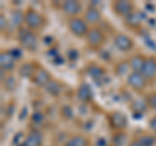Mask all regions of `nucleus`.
I'll list each match as a JSON object with an SVG mask.
<instances>
[{
  "label": "nucleus",
  "mask_w": 156,
  "mask_h": 146,
  "mask_svg": "<svg viewBox=\"0 0 156 146\" xmlns=\"http://www.w3.org/2000/svg\"><path fill=\"white\" fill-rule=\"evenodd\" d=\"M115 71H116V73H117V76H124V75L128 76L129 73L131 72L128 61H121V63H119V64L116 65Z\"/></svg>",
  "instance_id": "obj_27"
},
{
  "label": "nucleus",
  "mask_w": 156,
  "mask_h": 146,
  "mask_svg": "<svg viewBox=\"0 0 156 146\" xmlns=\"http://www.w3.org/2000/svg\"><path fill=\"white\" fill-rule=\"evenodd\" d=\"M60 9H61V12L69 18L80 17V13L82 12V3L77 2V0H66V2L61 3Z\"/></svg>",
  "instance_id": "obj_10"
},
{
  "label": "nucleus",
  "mask_w": 156,
  "mask_h": 146,
  "mask_svg": "<svg viewBox=\"0 0 156 146\" xmlns=\"http://www.w3.org/2000/svg\"><path fill=\"white\" fill-rule=\"evenodd\" d=\"M144 61H146V56L140 55V53H134V55H131L130 59L128 60L130 71L136 72V73H142V69L144 67Z\"/></svg>",
  "instance_id": "obj_17"
},
{
  "label": "nucleus",
  "mask_w": 156,
  "mask_h": 146,
  "mask_svg": "<svg viewBox=\"0 0 156 146\" xmlns=\"http://www.w3.org/2000/svg\"><path fill=\"white\" fill-rule=\"evenodd\" d=\"M68 29L72 33V35H74L76 38H86L90 30V25L83 20V17L80 16L68 18Z\"/></svg>",
  "instance_id": "obj_4"
},
{
  "label": "nucleus",
  "mask_w": 156,
  "mask_h": 146,
  "mask_svg": "<svg viewBox=\"0 0 156 146\" xmlns=\"http://www.w3.org/2000/svg\"><path fill=\"white\" fill-rule=\"evenodd\" d=\"M125 141V133L124 132H116L113 138H112V146H122Z\"/></svg>",
  "instance_id": "obj_28"
},
{
  "label": "nucleus",
  "mask_w": 156,
  "mask_h": 146,
  "mask_svg": "<svg viewBox=\"0 0 156 146\" xmlns=\"http://www.w3.org/2000/svg\"><path fill=\"white\" fill-rule=\"evenodd\" d=\"M142 146H155L156 145V134L154 133H143L136 137Z\"/></svg>",
  "instance_id": "obj_24"
},
{
  "label": "nucleus",
  "mask_w": 156,
  "mask_h": 146,
  "mask_svg": "<svg viewBox=\"0 0 156 146\" xmlns=\"http://www.w3.org/2000/svg\"><path fill=\"white\" fill-rule=\"evenodd\" d=\"M46 17L34 8H27L25 11V18H23V26L30 29L33 31H41L46 26Z\"/></svg>",
  "instance_id": "obj_2"
},
{
  "label": "nucleus",
  "mask_w": 156,
  "mask_h": 146,
  "mask_svg": "<svg viewBox=\"0 0 156 146\" xmlns=\"http://www.w3.org/2000/svg\"><path fill=\"white\" fill-rule=\"evenodd\" d=\"M76 97H77V99L80 100L81 103H90V102L92 100V98H94L91 86L87 84V82H81L80 86L77 87Z\"/></svg>",
  "instance_id": "obj_15"
},
{
  "label": "nucleus",
  "mask_w": 156,
  "mask_h": 146,
  "mask_svg": "<svg viewBox=\"0 0 156 146\" xmlns=\"http://www.w3.org/2000/svg\"><path fill=\"white\" fill-rule=\"evenodd\" d=\"M112 11L117 17L125 20L135 11V5L133 2H128V0H116L112 3Z\"/></svg>",
  "instance_id": "obj_5"
},
{
  "label": "nucleus",
  "mask_w": 156,
  "mask_h": 146,
  "mask_svg": "<svg viewBox=\"0 0 156 146\" xmlns=\"http://www.w3.org/2000/svg\"><path fill=\"white\" fill-rule=\"evenodd\" d=\"M8 26H9V20L5 17L4 13H0V30H2V33H5L8 30Z\"/></svg>",
  "instance_id": "obj_29"
},
{
  "label": "nucleus",
  "mask_w": 156,
  "mask_h": 146,
  "mask_svg": "<svg viewBox=\"0 0 156 146\" xmlns=\"http://www.w3.org/2000/svg\"><path fill=\"white\" fill-rule=\"evenodd\" d=\"M124 21H125L126 27H129V29H136V27L140 26V24H142V21H143L142 13L135 9V11L131 13L128 18H125Z\"/></svg>",
  "instance_id": "obj_19"
},
{
  "label": "nucleus",
  "mask_w": 156,
  "mask_h": 146,
  "mask_svg": "<svg viewBox=\"0 0 156 146\" xmlns=\"http://www.w3.org/2000/svg\"><path fill=\"white\" fill-rule=\"evenodd\" d=\"M148 128L151 130V133L156 134V115L152 116V118L150 119V121H148Z\"/></svg>",
  "instance_id": "obj_31"
},
{
  "label": "nucleus",
  "mask_w": 156,
  "mask_h": 146,
  "mask_svg": "<svg viewBox=\"0 0 156 146\" xmlns=\"http://www.w3.org/2000/svg\"><path fill=\"white\" fill-rule=\"evenodd\" d=\"M44 90H46L50 95H52V97H58V95L61 94V91H62V85H61L58 81L52 80L50 84H48V86L46 87Z\"/></svg>",
  "instance_id": "obj_23"
},
{
  "label": "nucleus",
  "mask_w": 156,
  "mask_h": 146,
  "mask_svg": "<svg viewBox=\"0 0 156 146\" xmlns=\"http://www.w3.org/2000/svg\"><path fill=\"white\" fill-rule=\"evenodd\" d=\"M148 110V104H147V100L146 99H136L131 103V111L134 114H139V115H143L146 111Z\"/></svg>",
  "instance_id": "obj_22"
},
{
  "label": "nucleus",
  "mask_w": 156,
  "mask_h": 146,
  "mask_svg": "<svg viewBox=\"0 0 156 146\" xmlns=\"http://www.w3.org/2000/svg\"><path fill=\"white\" fill-rule=\"evenodd\" d=\"M52 75L50 71H47L46 68H43L42 65H39L38 71L35 72V75H34V77L30 80L34 86L37 87H42V89H46V87L48 86V84L52 81Z\"/></svg>",
  "instance_id": "obj_9"
},
{
  "label": "nucleus",
  "mask_w": 156,
  "mask_h": 146,
  "mask_svg": "<svg viewBox=\"0 0 156 146\" xmlns=\"http://www.w3.org/2000/svg\"><path fill=\"white\" fill-rule=\"evenodd\" d=\"M146 100H147V104H148V108L156 111V91H154V93H151L147 98H146Z\"/></svg>",
  "instance_id": "obj_30"
},
{
  "label": "nucleus",
  "mask_w": 156,
  "mask_h": 146,
  "mask_svg": "<svg viewBox=\"0 0 156 146\" xmlns=\"http://www.w3.org/2000/svg\"><path fill=\"white\" fill-rule=\"evenodd\" d=\"M86 71H87V75H89L91 78H94V80H99L100 77H103L105 75V71L100 65H96V64L89 65L86 68Z\"/></svg>",
  "instance_id": "obj_21"
},
{
  "label": "nucleus",
  "mask_w": 156,
  "mask_h": 146,
  "mask_svg": "<svg viewBox=\"0 0 156 146\" xmlns=\"http://www.w3.org/2000/svg\"><path fill=\"white\" fill-rule=\"evenodd\" d=\"M62 146H90V140L83 134H74L68 138Z\"/></svg>",
  "instance_id": "obj_18"
},
{
  "label": "nucleus",
  "mask_w": 156,
  "mask_h": 146,
  "mask_svg": "<svg viewBox=\"0 0 156 146\" xmlns=\"http://www.w3.org/2000/svg\"><path fill=\"white\" fill-rule=\"evenodd\" d=\"M142 75L148 82L156 80V57L155 56H146Z\"/></svg>",
  "instance_id": "obj_14"
},
{
  "label": "nucleus",
  "mask_w": 156,
  "mask_h": 146,
  "mask_svg": "<svg viewBox=\"0 0 156 146\" xmlns=\"http://www.w3.org/2000/svg\"><path fill=\"white\" fill-rule=\"evenodd\" d=\"M2 84H3L4 89H5L7 91H13V90L17 87V81H16V78H14L13 76H11V75H8V76L5 77V80L2 81Z\"/></svg>",
  "instance_id": "obj_26"
},
{
  "label": "nucleus",
  "mask_w": 156,
  "mask_h": 146,
  "mask_svg": "<svg viewBox=\"0 0 156 146\" xmlns=\"http://www.w3.org/2000/svg\"><path fill=\"white\" fill-rule=\"evenodd\" d=\"M82 17L90 25V27H92V26H98V24H100L101 18H103V14H101V11L99 9V7L89 5L86 11L83 12V16Z\"/></svg>",
  "instance_id": "obj_13"
},
{
  "label": "nucleus",
  "mask_w": 156,
  "mask_h": 146,
  "mask_svg": "<svg viewBox=\"0 0 156 146\" xmlns=\"http://www.w3.org/2000/svg\"><path fill=\"white\" fill-rule=\"evenodd\" d=\"M113 45L121 52H130L134 48V41L125 33H117L113 37Z\"/></svg>",
  "instance_id": "obj_8"
},
{
  "label": "nucleus",
  "mask_w": 156,
  "mask_h": 146,
  "mask_svg": "<svg viewBox=\"0 0 156 146\" xmlns=\"http://www.w3.org/2000/svg\"><path fill=\"white\" fill-rule=\"evenodd\" d=\"M9 52L12 53V55L16 57V59L18 60V59H21L22 57V51L21 50H16V48H11V50H9Z\"/></svg>",
  "instance_id": "obj_32"
},
{
  "label": "nucleus",
  "mask_w": 156,
  "mask_h": 146,
  "mask_svg": "<svg viewBox=\"0 0 156 146\" xmlns=\"http://www.w3.org/2000/svg\"><path fill=\"white\" fill-rule=\"evenodd\" d=\"M17 42L22 50L29 52H35L39 47L38 33L30 30L26 26H22L17 30Z\"/></svg>",
  "instance_id": "obj_1"
},
{
  "label": "nucleus",
  "mask_w": 156,
  "mask_h": 146,
  "mask_svg": "<svg viewBox=\"0 0 156 146\" xmlns=\"http://www.w3.org/2000/svg\"><path fill=\"white\" fill-rule=\"evenodd\" d=\"M126 84L129 85L131 90L136 91V93H142V91L147 87L148 81L144 78V76L142 73H136V72H130L126 76Z\"/></svg>",
  "instance_id": "obj_7"
},
{
  "label": "nucleus",
  "mask_w": 156,
  "mask_h": 146,
  "mask_svg": "<svg viewBox=\"0 0 156 146\" xmlns=\"http://www.w3.org/2000/svg\"><path fill=\"white\" fill-rule=\"evenodd\" d=\"M17 59L14 57L9 50H3L0 52V69H3L4 72H13L16 68H18L17 65Z\"/></svg>",
  "instance_id": "obj_12"
},
{
  "label": "nucleus",
  "mask_w": 156,
  "mask_h": 146,
  "mask_svg": "<svg viewBox=\"0 0 156 146\" xmlns=\"http://www.w3.org/2000/svg\"><path fill=\"white\" fill-rule=\"evenodd\" d=\"M128 146H142V145H140L139 140L135 137V138H133V140L130 141V142H129V145H128Z\"/></svg>",
  "instance_id": "obj_33"
},
{
  "label": "nucleus",
  "mask_w": 156,
  "mask_h": 146,
  "mask_svg": "<svg viewBox=\"0 0 156 146\" xmlns=\"http://www.w3.org/2000/svg\"><path fill=\"white\" fill-rule=\"evenodd\" d=\"M23 18H25V12L22 11H13L11 14V20L9 22L13 25V27H16L17 30L23 26Z\"/></svg>",
  "instance_id": "obj_20"
},
{
  "label": "nucleus",
  "mask_w": 156,
  "mask_h": 146,
  "mask_svg": "<svg viewBox=\"0 0 156 146\" xmlns=\"http://www.w3.org/2000/svg\"><path fill=\"white\" fill-rule=\"evenodd\" d=\"M44 120H46V116H44V114H43V112H41V111H37V112H34L31 115V124L34 125L33 128L39 129V126L44 123Z\"/></svg>",
  "instance_id": "obj_25"
},
{
  "label": "nucleus",
  "mask_w": 156,
  "mask_h": 146,
  "mask_svg": "<svg viewBox=\"0 0 156 146\" xmlns=\"http://www.w3.org/2000/svg\"><path fill=\"white\" fill-rule=\"evenodd\" d=\"M85 39H86L87 46H89L91 50L98 51V50H100L105 43V33L103 29L99 26H92V27H90V30L87 33Z\"/></svg>",
  "instance_id": "obj_3"
},
{
  "label": "nucleus",
  "mask_w": 156,
  "mask_h": 146,
  "mask_svg": "<svg viewBox=\"0 0 156 146\" xmlns=\"http://www.w3.org/2000/svg\"><path fill=\"white\" fill-rule=\"evenodd\" d=\"M38 63H34V61H26V63H22V64H20L17 71H18V75L22 77V78H29L31 80L34 75H35V72L38 71Z\"/></svg>",
  "instance_id": "obj_16"
},
{
  "label": "nucleus",
  "mask_w": 156,
  "mask_h": 146,
  "mask_svg": "<svg viewBox=\"0 0 156 146\" xmlns=\"http://www.w3.org/2000/svg\"><path fill=\"white\" fill-rule=\"evenodd\" d=\"M43 140H44V137H43L42 130L37 128H31L18 146H42Z\"/></svg>",
  "instance_id": "obj_11"
},
{
  "label": "nucleus",
  "mask_w": 156,
  "mask_h": 146,
  "mask_svg": "<svg viewBox=\"0 0 156 146\" xmlns=\"http://www.w3.org/2000/svg\"><path fill=\"white\" fill-rule=\"evenodd\" d=\"M108 123L115 132H122L128 126L129 120H128V116L124 112H121V111H112L108 115Z\"/></svg>",
  "instance_id": "obj_6"
}]
</instances>
